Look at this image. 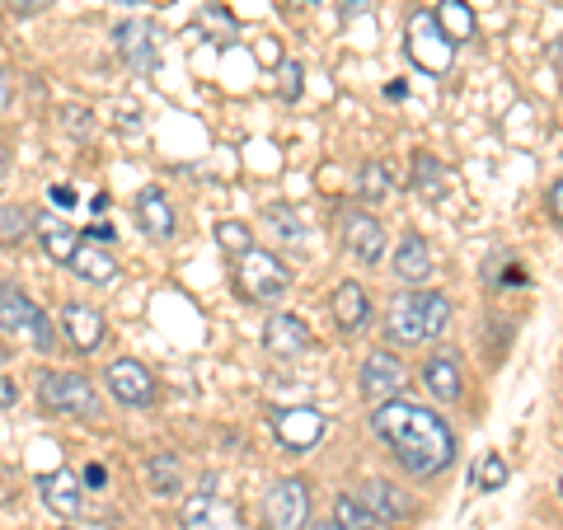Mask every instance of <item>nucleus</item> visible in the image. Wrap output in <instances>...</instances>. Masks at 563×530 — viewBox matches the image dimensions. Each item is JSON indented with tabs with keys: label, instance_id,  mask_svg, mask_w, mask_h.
Returning a JSON list of instances; mask_svg holds the SVG:
<instances>
[{
	"label": "nucleus",
	"instance_id": "obj_1",
	"mask_svg": "<svg viewBox=\"0 0 563 530\" xmlns=\"http://www.w3.org/2000/svg\"><path fill=\"white\" fill-rule=\"evenodd\" d=\"M372 428H376V437L385 441V446L395 451V461L409 470V474H418V479H428V474H442L455 461V437H451V428L432 409H422V404H409V399L376 404Z\"/></svg>",
	"mask_w": 563,
	"mask_h": 530
},
{
	"label": "nucleus",
	"instance_id": "obj_2",
	"mask_svg": "<svg viewBox=\"0 0 563 530\" xmlns=\"http://www.w3.org/2000/svg\"><path fill=\"white\" fill-rule=\"evenodd\" d=\"M446 324H451V300L442 291H404L395 296L390 314H385V339L399 347H418L432 343Z\"/></svg>",
	"mask_w": 563,
	"mask_h": 530
},
{
	"label": "nucleus",
	"instance_id": "obj_3",
	"mask_svg": "<svg viewBox=\"0 0 563 530\" xmlns=\"http://www.w3.org/2000/svg\"><path fill=\"white\" fill-rule=\"evenodd\" d=\"M409 57H413L418 70H428V76H446V70H451L455 43L446 38L437 10H413L409 14Z\"/></svg>",
	"mask_w": 563,
	"mask_h": 530
},
{
	"label": "nucleus",
	"instance_id": "obj_4",
	"mask_svg": "<svg viewBox=\"0 0 563 530\" xmlns=\"http://www.w3.org/2000/svg\"><path fill=\"white\" fill-rule=\"evenodd\" d=\"M0 329L14 333V339H33V347L38 352H52L57 347V333H52V320L33 306V300L10 287V281H0Z\"/></svg>",
	"mask_w": 563,
	"mask_h": 530
},
{
	"label": "nucleus",
	"instance_id": "obj_5",
	"mask_svg": "<svg viewBox=\"0 0 563 530\" xmlns=\"http://www.w3.org/2000/svg\"><path fill=\"white\" fill-rule=\"evenodd\" d=\"M38 395L47 409L57 413H70L80 422H95L99 418V395H95V380L80 376V371H47V376H38Z\"/></svg>",
	"mask_w": 563,
	"mask_h": 530
},
{
	"label": "nucleus",
	"instance_id": "obj_6",
	"mask_svg": "<svg viewBox=\"0 0 563 530\" xmlns=\"http://www.w3.org/2000/svg\"><path fill=\"white\" fill-rule=\"evenodd\" d=\"M287 281H291V273L282 268V258L268 254V250H250L235 263V291L244 300H258V306L277 300L282 291H287Z\"/></svg>",
	"mask_w": 563,
	"mask_h": 530
},
{
	"label": "nucleus",
	"instance_id": "obj_7",
	"mask_svg": "<svg viewBox=\"0 0 563 530\" xmlns=\"http://www.w3.org/2000/svg\"><path fill=\"white\" fill-rule=\"evenodd\" d=\"M310 517V493L301 479H277L263 493V526L268 530H301Z\"/></svg>",
	"mask_w": 563,
	"mask_h": 530
},
{
	"label": "nucleus",
	"instance_id": "obj_8",
	"mask_svg": "<svg viewBox=\"0 0 563 530\" xmlns=\"http://www.w3.org/2000/svg\"><path fill=\"white\" fill-rule=\"evenodd\" d=\"M113 43L122 52V62H128L132 70H141V76L161 66V29H155L151 20H122L113 29Z\"/></svg>",
	"mask_w": 563,
	"mask_h": 530
},
{
	"label": "nucleus",
	"instance_id": "obj_9",
	"mask_svg": "<svg viewBox=\"0 0 563 530\" xmlns=\"http://www.w3.org/2000/svg\"><path fill=\"white\" fill-rule=\"evenodd\" d=\"M273 432L291 455H301V451H310V446H320L324 441L329 418L320 409H277L273 413Z\"/></svg>",
	"mask_w": 563,
	"mask_h": 530
},
{
	"label": "nucleus",
	"instance_id": "obj_10",
	"mask_svg": "<svg viewBox=\"0 0 563 530\" xmlns=\"http://www.w3.org/2000/svg\"><path fill=\"white\" fill-rule=\"evenodd\" d=\"M103 380H109V395L118 404H128V409H151L155 404V376L132 357H118L109 371H103Z\"/></svg>",
	"mask_w": 563,
	"mask_h": 530
},
{
	"label": "nucleus",
	"instance_id": "obj_11",
	"mask_svg": "<svg viewBox=\"0 0 563 530\" xmlns=\"http://www.w3.org/2000/svg\"><path fill=\"white\" fill-rule=\"evenodd\" d=\"M362 395L372 399V404H390V399H399V390H404V366H399V357L395 352H372V357L362 362Z\"/></svg>",
	"mask_w": 563,
	"mask_h": 530
},
{
	"label": "nucleus",
	"instance_id": "obj_12",
	"mask_svg": "<svg viewBox=\"0 0 563 530\" xmlns=\"http://www.w3.org/2000/svg\"><path fill=\"white\" fill-rule=\"evenodd\" d=\"M343 244L357 263H380L385 258V225L372 211H347L343 217Z\"/></svg>",
	"mask_w": 563,
	"mask_h": 530
},
{
	"label": "nucleus",
	"instance_id": "obj_13",
	"mask_svg": "<svg viewBox=\"0 0 563 530\" xmlns=\"http://www.w3.org/2000/svg\"><path fill=\"white\" fill-rule=\"evenodd\" d=\"M62 329H66V343L80 347V352H99L103 347V314L95 306H85V300H66L62 306Z\"/></svg>",
	"mask_w": 563,
	"mask_h": 530
},
{
	"label": "nucleus",
	"instance_id": "obj_14",
	"mask_svg": "<svg viewBox=\"0 0 563 530\" xmlns=\"http://www.w3.org/2000/svg\"><path fill=\"white\" fill-rule=\"evenodd\" d=\"M263 343H268L273 357H301L314 339H310V324L296 320V314H268V324H263Z\"/></svg>",
	"mask_w": 563,
	"mask_h": 530
},
{
	"label": "nucleus",
	"instance_id": "obj_15",
	"mask_svg": "<svg viewBox=\"0 0 563 530\" xmlns=\"http://www.w3.org/2000/svg\"><path fill=\"white\" fill-rule=\"evenodd\" d=\"M422 385H428L432 399H442V404H455V399L465 395V385H461V362H455L451 347L432 352V357L422 362Z\"/></svg>",
	"mask_w": 563,
	"mask_h": 530
},
{
	"label": "nucleus",
	"instance_id": "obj_16",
	"mask_svg": "<svg viewBox=\"0 0 563 530\" xmlns=\"http://www.w3.org/2000/svg\"><path fill=\"white\" fill-rule=\"evenodd\" d=\"M211 484H202V493H192L184 507V530H235V511L217 503V493H207Z\"/></svg>",
	"mask_w": 563,
	"mask_h": 530
},
{
	"label": "nucleus",
	"instance_id": "obj_17",
	"mask_svg": "<svg viewBox=\"0 0 563 530\" xmlns=\"http://www.w3.org/2000/svg\"><path fill=\"white\" fill-rule=\"evenodd\" d=\"M136 221H141V231H146L151 240H174V207L161 188H141L136 192Z\"/></svg>",
	"mask_w": 563,
	"mask_h": 530
},
{
	"label": "nucleus",
	"instance_id": "obj_18",
	"mask_svg": "<svg viewBox=\"0 0 563 530\" xmlns=\"http://www.w3.org/2000/svg\"><path fill=\"white\" fill-rule=\"evenodd\" d=\"M329 306H333V320H339L343 333H357L372 320V296H366V287H357V281H343Z\"/></svg>",
	"mask_w": 563,
	"mask_h": 530
},
{
	"label": "nucleus",
	"instance_id": "obj_19",
	"mask_svg": "<svg viewBox=\"0 0 563 530\" xmlns=\"http://www.w3.org/2000/svg\"><path fill=\"white\" fill-rule=\"evenodd\" d=\"M395 277L409 281V287H418V281L432 277V250L422 235H404L399 250H395Z\"/></svg>",
	"mask_w": 563,
	"mask_h": 530
},
{
	"label": "nucleus",
	"instance_id": "obj_20",
	"mask_svg": "<svg viewBox=\"0 0 563 530\" xmlns=\"http://www.w3.org/2000/svg\"><path fill=\"white\" fill-rule=\"evenodd\" d=\"M38 488H43V503H47L52 511H57V517H76V511L85 507V498H80V479H76L70 470L43 474Z\"/></svg>",
	"mask_w": 563,
	"mask_h": 530
},
{
	"label": "nucleus",
	"instance_id": "obj_21",
	"mask_svg": "<svg viewBox=\"0 0 563 530\" xmlns=\"http://www.w3.org/2000/svg\"><path fill=\"white\" fill-rule=\"evenodd\" d=\"M357 498L366 503V511H372L376 521H404V517H409V503H404L385 479H366Z\"/></svg>",
	"mask_w": 563,
	"mask_h": 530
},
{
	"label": "nucleus",
	"instance_id": "obj_22",
	"mask_svg": "<svg viewBox=\"0 0 563 530\" xmlns=\"http://www.w3.org/2000/svg\"><path fill=\"white\" fill-rule=\"evenodd\" d=\"M70 273L80 281H95V287H109L118 277V258L109 250H95V244H80V254L70 258Z\"/></svg>",
	"mask_w": 563,
	"mask_h": 530
},
{
	"label": "nucleus",
	"instance_id": "obj_23",
	"mask_svg": "<svg viewBox=\"0 0 563 530\" xmlns=\"http://www.w3.org/2000/svg\"><path fill=\"white\" fill-rule=\"evenodd\" d=\"M38 240H43V254L66 263V268H70V258L80 254V231H70L66 221H38Z\"/></svg>",
	"mask_w": 563,
	"mask_h": 530
},
{
	"label": "nucleus",
	"instance_id": "obj_24",
	"mask_svg": "<svg viewBox=\"0 0 563 530\" xmlns=\"http://www.w3.org/2000/svg\"><path fill=\"white\" fill-rule=\"evenodd\" d=\"M390 192H395V174H390L385 161H366L357 169V198L362 202H385Z\"/></svg>",
	"mask_w": 563,
	"mask_h": 530
},
{
	"label": "nucleus",
	"instance_id": "obj_25",
	"mask_svg": "<svg viewBox=\"0 0 563 530\" xmlns=\"http://www.w3.org/2000/svg\"><path fill=\"white\" fill-rule=\"evenodd\" d=\"M437 20H442L446 38H451L455 47L474 38V10L465 5V0H442V5H437Z\"/></svg>",
	"mask_w": 563,
	"mask_h": 530
},
{
	"label": "nucleus",
	"instance_id": "obj_26",
	"mask_svg": "<svg viewBox=\"0 0 563 530\" xmlns=\"http://www.w3.org/2000/svg\"><path fill=\"white\" fill-rule=\"evenodd\" d=\"M333 526L339 530H376L380 521L366 511V503L357 498V493H343V498L333 503Z\"/></svg>",
	"mask_w": 563,
	"mask_h": 530
},
{
	"label": "nucleus",
	"instance_id": "obj_27",
	"mask_svg": "<svg viewBox=\"0 0 563 530\" xmlns=\"http://www.w3.org/2000/svg\"><path fill=\"white\" fill-rule=\"evenodd\" d=\"M413 192L418 198H428V202L442 198V165H437L428 151L413 155Z\"/></svg>",
	"mask_w": 563,
	"mask_h": 530
},
{
	"label": "nucleus",
	"instance_id": "obj_28",
	"mask_svg": "<svg viewBox=\"0 0 563 530\" xmlns=\"http://www.w3.org/2000/svg\"><path fill=\"white\" fill-rule=\"evenodd\" d=\"M146 474H151V488L161 493V498H169V493H179V461H174V455H151Z\"/></svg>",
	"mask_w": 563,
	"mask_h": 530
},
{
	"label": "nucleus",
	"instance_id": "obj_29",
	"mask_svg": "<svg viewBox=\"0 0 563 530\" xmlns=\"http://www.w3.org/2000/svg\"><path fill=\"white\" fill-rule=\"evenodd\" d=\"M29 211L24 207H0V244H24L29 240Z\"/></svg>",
	"mask_w": 563,
	"mask_h": 530
},
{
	"label": "nucleus",
	"instance_id": "obj_30",
	"mask_svg": "<svg viewBox=\"0 0 563 530\" xmlns=\"http://www.w3.org/2000/svg\"><path fill=\"white\" fill-rule=\"evenodd\" d=\"M217 244H221V250H225V254H235V258H244V254H250V250H254V235H250V231H244V225H240V221H221V225H217Z\"/></svg>",
	"mask_w": 563,
	"mask_h": 530
},
{
	"label": "nucleus",
	"instance_id": "obj_31",
	"mask_svg": "<svg viewBox=\"0 0 563 530\" xmlns=\"http://www.w3.org/2000/svg\"><path fill=\"white\" fill-rule=\"evenodd\" d=\"M503 484H507V461H503V455H484V461L474 465V488L493 493V488H503Z\"/></svg>",
	"mask_w": 563,
	"mask_h": 530
},
{
	"label": "nucleus",
	"instance_id": "obj_32",
	"mask_svg": "<svg viewBox=\"0 0 563 530\" xmlns=\"http://www.w3.org/2000/svg\"><path fill=\"white\" fill-rule=\"evenodd\" d=\"M277 95L282 99H301V66H296V62L277 66Z\"/></svg>",
	"mask_w": 563,
	"mask_h": 530
},
{
	"label": "nucleus",
	"instance_id": "obj_33",
	"mask_svg": "<svg viewBox=\"0 0 563 530\" xmlns=\"http://www.w3.org/2000/svg\"><path fill=\"white\" fill-rule=\"evenodd\" d=\"M263 217H268L273 225H282V231L277 235H287V240H301V225H296V217H291V207H263Z\"/></svg>",
	"mask_w": 563,
	"mask_h": 530
},
{
	"label": "nucleus",
	"instance_id": "obj_34",
	"mask_svg": "<svg viewBox=\"0 0 563 530\" xmlns=\"http://www.w3.org/2000/svg\"><path fill=\"white\" fill-rule=\"evenodd\" d=\"M66 132L90 136V113H85V109H66Z\"/></svg>",
	"mask_w": 563,
	"mask_h": 530
},
{
	"label": "nucleus",
	"instance_id": "obj_35",
	"mask_svg": "<svg viewBox=\"0 0 563 530\" xmlns=\"http://www.w3.org/2000/svg\"><path fill=\"white\" fill-rule=\"evenodd\" d=\"M47 5V0H5V10L10 14H20V20H29V14H38Z\"/></svg>",
	"mask_w": 563,
	"mask_h": 530
},
{
	"label": "nucleus",
	"instance_id": "obj_36",
	"mask_svg": "<svg viewBox=\"0 0 563 530\" xmlns=\"http://www.w3.org/2000/svg\"><path fill=\"white\" fill-rule=\"evenodd\" d=\"M550 217L563 225V179H554V188H550Z\"/></svg>",
	"mask_w": 563,
	"mask_h": 530
},
{
	"label": "nucleus",
	"instance_id": "obj_37",
	"mask_svg": "<svg viewBox=\"0 0 563 530\" xmlns=\"http://www.w3.org/2000/svg\"><path fill=\"white\" fill-rule=\"evenodd\" d=\"M85 484H90V488H103V484H109V470H103V465H85Z\"/></svg>",
	"mask_w": 563,
	"mask_h": 530
},
{
	"label": "nucleus",
	"instance_id": "obj_38",
	"mask_svg": "<svg viewBox=\"0 0 563 530\" xmlns=\"http://www.w3.org/2000/svg\"><path fill=\"white\" fill-rule=\"evenodd\" d=\"M47 198H52V207H76V192H70L66 184L62 188H47Z\"/></svg>",
	"mask_w": 563,
	"mask_h": 530
},
{
	"label": "nucleus",
	"instance_id": "obj_39",
	"mask_svg": "<svg viewBox=\"0 0 563 530\" xmlns=\"http://www.w3.org/2000/svg\"><path fill=\"white\" fill-rule=\"evenodd\" d=\"M14 399H20V385H14V380H5V376H0V409H10V404Z\"/></svg>",
	"mask_w": 563,
	"mask_h": 530
},
{
	"label": "nucleus",
	"instance_id": "obj_40",
	"mask_svg": "<svg viewBox=\"0 0 563 530\" xmlns=\"http://www.w3.org/2000/svg\"><path fill=\"white\" fill-rule=\"evenodd\" d=\"M85 235L99 240V244H109V240H113V225H109V221H99V225H90V231H85Z\"/></svg>",
	"mask_w": 563,
	"mask_h": 530
},
{
	"label": "nucleus",
	"instance_id": "obj_41",
	"mask_svg": "<svg viewBox=\"0 0 563 530\" xmlns=\"http://www.w3.org/2000/svg\"><path fill=\"white\" fill-rule=\"evenodd\" d=\"M372 5H366V0H343V20H352V14H366Z\"/></svg>",
	"mask_w": 563,
	"mask_h": 530
},
{
	"label": "nucleus",
	"instance_id": "obj_42",
	"mask_svg": "<svg viewBox=\"0 0 563 530\" xmlns=\"http://www.w3.org/2000/svg\"><path fill=\"white\" fill-rule=\"evenodd\" d=\"M10 95H14V90H10V80H5V70H0V113H5V109H10Z\"/></svg>",
	"mask_w": 563,
	"mask_h": 530
},
{
	"label": "nucleus",
	"instance_id": "obj_43",
	"mask_svg": "<svg viewBox=\"0 0 563 530\" xmlns=\"http://www.w3.org/2000/svg\"><path fill=\"white\" fill-rule=\"evenodd\" d=\"M5 169H10V151H5V141H0V179H5Z\"/></svg>",
	"mask_w": 563,
	"mask_h": 530
},
{
	"label": "nucleus",
	"instance_id": "obj_44",
	"mask_svg": "<svg viewBox=\"0 0 563 530\" xmlns=\"http://www.w3.org/2000/svg\"><path fill=\"white\" fill-rule=\"evenodd\" d=\"M118 5H136V0H118Z\"/></svg>",
	"mask_w": 563,
	"mask_h": 530
},
{
	"label": "nucleus",
	"instance_id": "obj_45",
	"mask_svg": "<svg viewBox=\"0 0 563 530\" xmlns=\"http://www.w3.org/2000/svg\"><path fill=\"white\" fill-rule=\"evenodd\" d=\"M0 357H10V347H0Z\"/></svg>",
	"mask_w": 563,
	"mask_h": 530
},
{
	"label": "nucleus",
	"instance_id": "obj_46",
	"mask_svg": "<svg viewBox=\"0 0 563 530\" xmlns=\"http://www.w3.org/2000/svg\"><path fill=\"white\" fill-rule=\"evenodd\" d=\"M320 530H339V526H320Z\"/></svg>",
	"mask_w": 563,
	"mask_h": 530
},
{
	"label": "nucleus",
	"instance_id": "obj_47",
	"mask_svg": "<svg viewBox=\"0 0 563 530\" xmlns=\"http://www.w3.org/2000/svg\"><path fill=\"white\" fill-rule=\"evenodd\" d=\"M559 493H563V479H559Z\"/></svg>",
	"mask_w": 563,
	"mask_h": 530
}]
</instances>
